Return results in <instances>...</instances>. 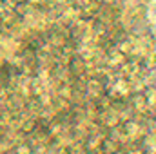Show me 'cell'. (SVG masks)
<instances>
[]
</instances>
